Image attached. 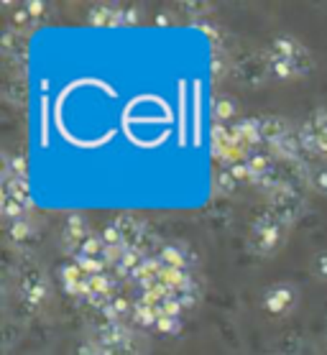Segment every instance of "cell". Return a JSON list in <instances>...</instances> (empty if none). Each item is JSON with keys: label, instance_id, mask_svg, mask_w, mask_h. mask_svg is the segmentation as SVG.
Returning <instances> with one entry per match:
<instances>
[{"label": "cell", "instance_id": "cell-17", "mask_svg": "<svg viewBox=\"0 0 327 355\" xmlns=\"http://www.w3.org/2000/svg\"><path fill=\"white\" fill-rule=\"evenodd\" d=\"M56 276H59V282H62L64 291H67L69 297H74V294H77V289L85 284V279H87L90 274L80 266V263H77V261H67L64 266H59Z\"/></svg>", "mask_w": 327, "mask_h": 355}, {"label": "cell", "instance_id": "cell-6", "mask_svg": "<svg viewBox=\"0 0 327 355\" xmlns=\"http://www.w3.org/2000/svg\"><path fill=\"white\" fill-rule=\"evenodd\" d=\"M138 24H141V10L136 6L95 3L87 10V26H92V28H131Z\"/></svg>", "mask_w": 327, "mask_h": 355}, {"label": "cell", "instance_id": "cell-9", "mask_svg": "<svg viewBox=\"0 0 327 355\" xmlns=\"http://www.w3.org/2000/svg\"><path fill=\"white\" fill-rule=\"evenodd\" d=\"M230 72L246 87H264L266 80H271L264 54H243V57H238L233 62Z\"/></svg>", "mask_w": 327, "mask_h": 355}, {"label": "cell", "instance_id": "cell-15", "mask_svg": "<svg viewBox=\"0 0 327 355\" xmlns=\"http://www.w3.org/2000/svg\"><path fill=\"white\" fill-rule=\"evenodd\" d=\"M233 130H235V136L243 141V146H246L248 151L264 146V141H261V123H258V118H253V115L235 121L233 123Z\"/></svg>", "mask_w": 327, "mask_h": 355}, {"label": "cell", "instance_id": "cell-18", "mask_svg": "<svg viewBox=\"0 0 327 355\" xmlns=\"http://www.w3.org/2000/svg\"><path fill=\"white\" fill-rule=\"evenodd\" d=\"M212 118H215L217 125H233L235 121H240L238 118V103L233 100L230 95H217L215 100H212Z\"/></svg>", "mask_w": 327, "mask_h": 355}, {"label": "cell", "instance_id": "cell-31", "mask_svg": "<svg viewBox=\"0 0 327 355\" xmlns=\"http://www.w3.org/2000/svg\"><path fill=\"white\" fill-rule=\"evenodd\" d=\"M174 24V18L169 16V13H159V16H156V26H171Z\"/></svg>", "mask_w": 327, "mask_h": 355}, {"label": "cell", "instance_id": "cell-28", "mask_svg": "<svg viewBox=\"0 0 327 355\" xmlns=\"http://www.w3.org/2000/svg\"><path fill=\"white\" fill-rule=\"evenodd\" d=\"M225 169L230 171L233 179H235L240 187H243V184H253V174H251V169H248L246 159H243V162H238V164H233V166H225Z\"/></svg>", "mask_w": 327, "mask_h": 355}, {"label": "cell", "instance_id": "cell-5", "mask_svg": "<svg viewBox=\"0 0 327 355\" xmlns=\"http://www.w3.org/2000/svg\"><path fill=\"white\" fill-rule=\"evenodd\" d=\"M92 343H95L97 350L103 355H141L136 335H133L131 327H126V322L105 320L95 330V340Z\"/></svg>", "mask_w": 327, "mask_h": 355}, {"label": "cell", "instance_id": "cell-21", "mask_svg": "<svg viewBox=\"0 0 327 355\" xmlns=\"http://www.w3.org/2000/svg\"><path fill=\"white\" fill-rule=\"evenodd\" d=\"M6 92H3V97L8 100L13 107H21L26 103V87H24V77H10V80H6Z\"/></svg>", "mask_w": 327, "mask_h": 355}, {"label": "cell", "instance_id": "cell-4", "mask_svg": "<svg viewBox=\"0 0 327 355\" xmlns=\"http://www.w3.org/2000/svg\"><path fill=\"white\" fill-rule=\"evenodd\" d=\"M31 212V194H28V177H10L3 174L0 179V215L6 223L28 218Z\"/></svg>", "mask_w": 327, "mask_h": 355}, {"label": "cell", "instance_id": "cell-22", "mask_svg": "<svg viewBox=\"0 0 327 355\" xmlns=\"http://www.w3.org/2000/svg\"><path fill=\"white\" fill-rule=\"evenodd\" d=\"M238 187L240 184L233 179V174L225 169V166H220V169L215 171V177H212V189H215V194H225V197H228V194H233Z\"/></svg>", "mask_w": 327, "mask_h": 355}, {"label": "cell", "instance_id": "cell-29", "mask_svg": "<svg viewBox=\"0 0 327 355\" xmlns=\"http://www.w3.org/2000/svg\"><path fill=\"white\" fill-rule=\"evenodd\" d=\"M182 10L187 13V16H208L210 10H212V6L210 3H205V0H187V3H182Z\"/></svg>", "mask_w": 327, "mask_h": 355}, {"label": "cell", "instance_id": "cell-1", "mask_svg": "<svg viewBox=\"0 0 327 355\" xmlns=\"http://www.w3.org/2000/svg\"><path fill=\"white\" fill-rule=\"evenodd\" d=\"M269 77L276 82H294L302 77H310L315 69L312 51L292 33H279L274 36L271 44L264 51Z\"/></svg>", "mask_w": 327, "mask_h": 355}, {"label": "cell", "instance_id": "cell-23", "mask_svg": "<svg viewBox=\"0 0 327 355\" xmlns=\"http://www.w3.org/2000/svg\"><path fill=\"white\" fill-rule=\"evenodd\" d=\"M307 182H310L312 192L327 197V164H317V166L307 169Z\"/></svg>", "mask_w": 327, "mask_h": 355}, {"label": "cell", "instance_id": "cell-3", "mask_svg": "<svg viewBox=\"0 0 327 355\" xmlns=\"http://www.w3.org/2000/svg\"><path fill=\"white\" fill-rule=\"evenodd\" d=\"M16 294L18 302L31 309V312L44 307L49 297H51V284H49V276L44 274V268L36 266V263L21 266V271L16 276Z\"/></svg>", "mask_w": 327, "mask_h": 355}, {"label": "cell", "instance_id": "cell-11", "mask_svg": "<svg viewBox=\"0 0 327 355\" xmlns=\"http://www.w3.org/2000/svg\"><path fill=\"white\" fill-rule=\"evenodd\" d=\"M47 3L41 0H26V3H18L16 10H10V28L18 31L21 36L36 31L44 18H47Z\"/></svg>", "mask_w": 327, "mask_h": 355}, {"label": "cell", "instance_id": "cell-16", "mask_svg": "<svg viewBox=\"0 0 327 355\" xmlns=\"http://www.w3.org/2000/svg\"><path fill=\"white\" fill-rule=\"evenodd\" d=\"M159 317H161L159 309H156V304H153L151 299L141 297V294L133 299V315H131L133 324L144 327V330H156V322H159Z\"/></svg>", "mask_w": 327, "mask_h": 355}, {"label": "cell", "instance_id": "cell-19", "mask_svg": "<svg viewBox=\"0 0 327 355\" xmlns=\"http://www.w3.org/2000/svg\"><path fill=\"white\" fill-rule=\"evenodd\" d=\"M105 320H110V322H126L128 317L133 315V302L123 294H112V299L108 302V307L103 309Z\"/></svg>", "mask_w": 327, "mask_h": 355}, {"label": "cell", "instance_id": "cell-24", "mask_svg": "<svg viewBox=\"0 0 327 355\" xmlns=\"http://www.w3.org/2000/svg\"><path fill=\"white\" fill-rule=\"evenodd\" d=\"M192 26H194V28H197V31H200L202 36L212 44V49H220V44H223V31H220L215 24H210V21H194Z\"/></svg>", "mask_w": 327, "mask_h": 355}, {"label": "cell", "instance_id": "cell-25", "mask_svg": "<svg viewBox=\"0 0 327 355\" xmlns=\"http://www.w3.org/2000/svg\"><path fill=\"white\" fill-rule=\"evenodd\" d=\"M233 62H228V54L223 49H212V59H210V72L212 77H223V74L230 72Z\"/></svg>", "mask_w": 327, "mask_h": 355}, {"label": "cell", "instance_id": "cell-30", "mask_svg": "<svg viewBox=\"0 0 327 355\" xmlns=\"http://www.w3.org/2000/svg\"><path fill=\"white\" fill-rule=\"evenodd\" d=\"M74 355H103V353L97 350L95 343H85V345L77 347V353H74Z\"/></svg>", "mask_w": 327, "mask_h": 355}, {"label": "cell", "instance_id": "cell-26", "mask_svg": "<svg viewBox=\"0 0 327 355\" xmlns=\"http://www.w3.org/2000/svg\"><path fill=\"white\" fill-rule=\"evenodd\" d=\"M310 271H312V276H315L317 282H322V284L327 282V248L325 250H317V253L312 256Z\"/></svg>", "mask_w": 327, "mask_h": 355}, {"label": "cell", "instance_id": "cell-12", "mask_svg": "<svg viewBox=\"0 0 327 355\" xmlns=\"http://www.w3.org/2000/svg\"><path fill=\"white\" fill-rule=\"evenodd\" d=\"M156 259L161 261V266H167V268H184V271H192V268L197 266L194 250L179 241L161 243V248L156 250Z\"/></svg>", "mask_w": 327, "mask_h": 355}, {"label": "cell", "instance_id": "cell-7", "mask_svg": "<svg viewBox=\"0 0 327 355\" xmlns=\"http://www.w3.org/2000/svg\"><path fill=\"white\" fill-rule=\"evenodd\" d=\"M269 205L276 218H281L289 227L307 212V200H304L302 189L294 182H281L271 194H269Z\"/></svg>", "mask_w": 327, "mask_h": 355}, {"label": "cell", "instance_id": "cell-8", "mask_svg": "<svg viewBox=\"0 0 327 355\" xmlns=\"http://www.w3.org/2000/svg\"><path fill=\"white\" fill-rule=\"evenodd\" d=\"M210 151H212V159L220 162L223 166H233V164L243 162L251 151H248L243 141L235 136L233 125H212V133H210Z\"/></svg>", "mask_w": 327, "mask_h": 355}, {"label": "cell", "instance_id": "cell-20", "mask_svg": "<svg viewBox=\"0 0 327 355\" xmlns=\"http://www.w3.org/2000/svg\"><path fill=\"white\" fill-rule=\"evenodd\" d=\"M6 230H8V238L18 245L33 241L36 238V225L31 223V218H21L13 220V223H6Z\"/></svg>", "mask_w": 327, "mask_h": 355}, {"label": "cell", "instance_id": "cell-13", "mask_svg": "<svg viewBox=\"0 0 327 355\" xmlns=\"http://www.w3.org/2000/svg\"><path fill=\"white\" fill-rule=\"evenodd\" d=\"M92 233H95V230L90 227L87 218H85L82 212H72L62 225V245L67 248V253L74 256V253L82 248V243L87 241Z\"/></svg>", "mask_w": 327, "mask_h": 355}, {"label": "cell", "instance_id": "cell-2", "mask_svg": "<svg viewBox=\"0 0 327 355\" xmlns=\"http://www.w3.org/2000/svg\"><path fill=\"white\" fill-rule=\"evenodd\" d=\"M287 238H289V225L281 218H276L271 210H266L253 220L251 235H248V245H251L253 253L269 259V256L279 253L287 245Z\"/></svg>", "mask_w": 327, "mask_h": 355}, {"label": "cell", "instance_id": "cell-10", "mask_svg": "<svg viewBox=\"0 0 327 355\" xmlns=\"http://www.w3.org/2000/svg\"><path fill=\"white\" fill-rule=\"evenodd\" d=\"M296 302H299V289H296L294 284L276 282L264 291V302L261 304H264V309L271 317H284L296 307Z\"/></svg>", "mask_w": 327, "mask_h": 355}, {"label": "cell", "instance_id": "cell-14", "mask_svg": "<svg viewBox=\"0 0 327 355\" xmlns=\"http://www.w3.org/2000/svg\"><path fill=\"white\" fill-rule=\"evenodd\" d=\"M258 123H261V141L269 148H276L281 141H287L292 136V123L284 115H261Z\"/></svg>", "mask_w": 327, "mask_h": 355}, {"label": "cell", "instance_id": "cell-27", "mask_svg": "<svg viewBox=\"0 0 327 355\" xmlns=\"http://www.w3.org/2000/svg\"><path fill=\"white\" fill-rule=\"evenodd\" d=\"M182 327V317H159V322H156V332H161V335H179Z\"/></svg>", "mask_w": 327, "mask_h": 355}]
</instances>
